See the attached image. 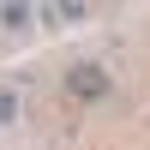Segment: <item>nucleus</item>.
<instances>
[{"label": "nucleus", "mask_w": 150, "mask_h": 150, "mask_svg": "<svg viewBox=\"0 0 150 150\" xmlns=\"http://www.w3.org/2000/svg\"><path fill=\"white\" fill-rule=\"evenodd\" d=\"M66 90H72V96H84V102H102L114 84H108V72L96 66V60H78V66L66 72Z\"/></svg>", "instance_id": "nucleus-1"}, {"label": "nucleus", "mask_w": 150, "mask_h": 150, "mask_svg": "<svg viewBox=\"0 0 150 150\" xmlns=\"http://www.w3.org/2000/svg\"><path fill=\"white\" fill-rule=\"evenodd\" d=\"M0 24H6V30H24V24H30V6H0Z\"/></svg>", "instance_id": "nucleus-2"}]
</instances>
